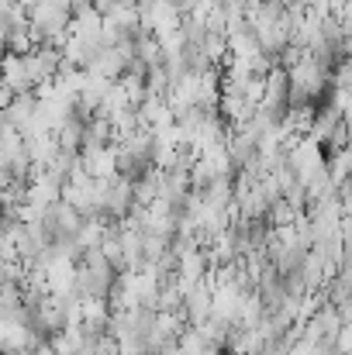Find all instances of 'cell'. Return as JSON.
<instances>
[{
	"instance_id": "1",
	"label": "cell",
	"mask_w": 352,
	"mask_h": 355,
	"mask_svg": "<svg viewBox=\"0 0 352 355\" xmlns=\"http://www.w3.org/2000/svg\"><path fill=\"white\" fill-rule=\"evenodd\" d=\"M66 31H69V10L42 3V0H35L28 7V35H31L35 45H56L59 49Z\"/></svg>"
},
{
	"instance_id": "2",
	"label": "cell",
	"mask_w": 352,
	"mask_h": 355,
	"mask_svg": "<svg viewBox=\"0 0 352 355\" xmlns=\"http://www.w3.org/2000/svg\"><path fill=\"white\" fill-rule=\"evenodd\" d=\"M0 87H7L10 94H35V80L28 73L24 55H14V52L0 55Z\"/></svg>"
},
{
	"instance_id": "3",
	"label": "cell",
	"mask_w": 352,
	"mask_h": 355,
	"mask_svg": "<svg viewBox=\"0 0 352 355\" xmlns=\"http://www.w3.org/2000/svg\"><path fill=\"white\" fill-rule=\"evenodd\" d=\"M80 173L90 180H111L115 169V145H101V148H80Z\"/></svg>"
},
{
	"instance_id": "4",
	"label": "cell",
	"mask_w": 352,
	"mask_h": 355,
	"mask_svg": "<svg viewBox=\"0 0 352 355\" xmlns=\"http://www.w3.org/2000/svg\"><path fill=\"white\" fill-rule=\"evenodd\" d=\"M31 111H35V94H14L10 104L3 107V114H7V121H10L14 131H24V124H28V118H31Z\"/></svg>"
},
{
	"instance_id": "5",
	"label": "cell",
	"mask_w": 352,
	"mask_h": 355,
	"mask_svg": "<svg viewBox=\"0 0 352 355\" xmlns=\"http://www.w3.org/2000/svg\"><path fill=\"white\" fill-rule=\"evenodd\" d=\"M117 3H121V0H90V7H94V10L101 14V17H104V14H111Z\"/></svg>"
}]
</instances>
